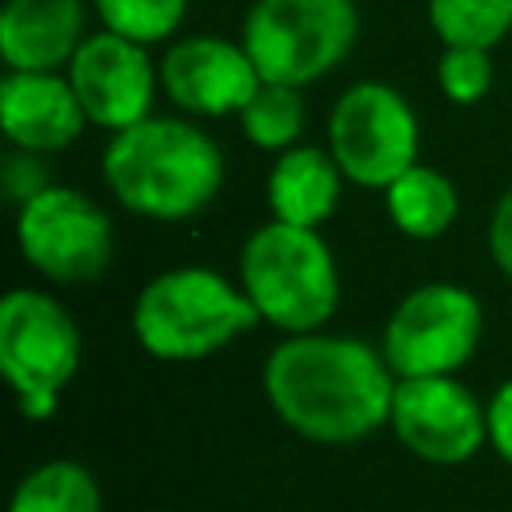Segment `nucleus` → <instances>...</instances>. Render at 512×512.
Masks as SVG:
<instances>
[{
	"label": "nucleus",
	"mask_w": 512,
	"mask_h": 512,
	"mask_svg": "<svg viewBox=\"0 0 512 512\" xmlns=\"http://www.w3.org/2000/svg\"><path fill=\"white\" fill-rule=\"evenodd\" d=\"M488 404V448L512 468V380L496 384Z\"/></svg>",
	"instance_id": "obj_23"
},
{
	"label": "nucleus",
	"mask_w": 512,
	"mask_h": 512,
	"mask_svg": "<svg viewBox=\"0 0 512 512\" xmlns=\"http://www.w3.org/2000/svg\"><path fill=\"white\" fill-rule=\"evenodd\" d=\"M240 288L284 336L320 332L340 308V268L320 228L260 224L240 248Z\"/></svg>",
	"instance_id": "obj_4"
},
{
	"label": "nucleus",
	"mask_w": 512,
	"mask_h": 512,
	"mask_svg": "<svg viewBox=\"0 0 512 512\" xmlns=\"http://www.w3.org/2000/svg\"><path fill=\"white\" fill-rule=\"evenodd\" d=\"M20 256L52 284H88L108 272L116 232L108 212L68 184H48L16 212Z\"/></svg>",
	"instance_id": "obj_9"
},
{
	"label": "nucleus",
	"mask_w": 512,
	"mask_h": 512,
	"mask_svg": "<svg viewBox=\"0 0 512 512\" xmlns=\"http://www.w3.org/2000/svg\"><path fill=\"white\" fill-rule=\"evenodd\" d=\"M0 180H4V192H8V200H12L16 208H20L24 200H32L36 192L48 188V172H44L40 156H36V152H24V148H12V152L4 156Z\"/></svg>",
	"instance_id": "obj_22"
},
{
	"label": "nucleus",
	"mask_w": 512,
	"mask_h": 512,
	"mask_svg": "<svg viewBox=\"0 0 512 512\" xmlns=\"http://www.w3.org/2000/svg\"><path fill=\"white\" fill-rule=\"evenodd\" d=\"M328 152L344 180L384 192L420 160V120L392 84L360 80L332 104Z\"/></svg>",
	"instance_id": "obj_8"
},
{
	"label": "nucleus",
	"mask_w": 512,
	"mask_h": 512,
	"mask_svg": "<svg viewBox=\"0 0 512 512\" xmlns=\"http://www.w3.org/2000/svg\"><path fill=\"white\" fill-rule=\"evenodd\" d=\"M92 4L108 32L128 36L144 48L168 40L188 12V0H92Z\"/></svg>",
	"instance_id": "obj_20"
},
{
	"label": "nucleus",
	"mask_w": 512,
	"mask_h": 512,
	"mask_svg": "<svg viewBox=\"0 0 512 512\" xmlns=\"http://www.w3.org/2000/svg\"><path fill=\"white\" fill-rule=\"evenodd\" d=\"M436 84L440 92L468 108V104H480L492 88V60H488V48H464V44H444L440 60H436Z\"/></svg>",
	"instance_id": "obj_21"
},
{
	"label": "nucleus",
	"mask_w": 512,
	"mask_h": 512,
	"mask_svg": "<svg viewBox=\"0 0 512 512\" xmlns=\"http://www.w3.org/2000/svg\"><path fill=\"white\" fill-rule=\"evenodd\" d=\"M80 328L72 312L40 292L12 288L0 300V372L28 420H48L80 372Z\"/></svg>",
	"instance_id": "obj_6"
},
{
	"label": "nucleus",
	"mask_w": 512,
	"mask_h": 512,
	"mask_svg": "<svg viewBox=\"0 0 512 512\" xmlns=\"http://www.w3.org/2000/svg\"><path fill=\"white\" fill-rule=\"evenodd\" d=\"M84 36V0H4L0 56L8 72H60Z\"/></svg>",
	"instance_id": "obj_14"
},
{
	"label": "nucleus",
	"mask_w": 512,
	"mask_h": 512,
	"mask_svg": "<svg viewBox=\"0 0 512 512\" xmlns=\"http://www.w3.org/2000/svg\"><path fill=\"white\" fill-rule=\"evenodd\" d=\"M8 512H104L100 480L80 460H44L20 476L8 496Z\"/></svg>",
	"instance_id": "obj_17"
},
{
	"label": "nucleus",
	"mask_w": 512,
	"mask_h": 512,
	"mask_svg": "<svg viewBox=\"0 0 512 512\" xmlns=\"http://www.w3.org/2000/svg\"><path fill=\"white\" fill-rule=\"evenodd\" d=\"M100 168L108 192L148 220H188L204 212L224 184L220 144L176 116H148L112 132Z\"/></svg>",
	"instance_id": "obj_2"
},
{
	"label": "nucleus",
	"mask_w": 512,
	"mask_h": 512,
	"mask_svg": "<svg viewBox=\"0 0 512 512\" xmlns=\"http://www.w3.org/2000/svg\"><path fill=\"white\" fill-rule=\"evenodd\" d=\"M396 372L380 344L336 332L284 336L264 360V396L276 420L312 444H360L392 416Z\"/></svg>",
	"instance_id": "obj_1"
},
{
	"label": "nucleus",
	"mask_w": 512,
	"mask_h": 512,
	"mask_svg": "<svg viewBox=\"0 0 512 512\" xmlns=\"http://www.w3.org/2000/svg\"><path fill=\"white\" fill-rule=\"evenodd\" d=\"M384 204H388L392 224L408 240H436V236H444L456 224V212H460L456 184L440 168L420 164V160L384 188Z\"/></svg>",
	"instance_id": "obj_16"
},
{
	"label": "nucleus",
	"mask_w": 512,
	"mask_h": 512,
	"mask_svg": "<svg viewBox=\"0 0 512 512\" xmlns=\"http://www.w3.org/2000/svg\"><path fill=\"white\" fill-rule=\"evenodd\" d=\"M240 128L244 136L264 148V152H284L300 140L304 132V96L300 88H288V84H260L256 96L244 104L240 112Z\"/></svg>",
	"instance_id": "obj_19"
},
{
	"label": "nucleus",
	"mask_w": 512,
	"mask_h": 512,
	"mask_svg": "<svg viewBox=\"0 0 512 512\" xmlns=\"http://www.w3.org/2000/svg\"><path fill=\"white\" fill-rule=\"evenodd\" d=\"M488 252L496 260V268L512 280V188L492 208V220H488Z\"/></svg>",
	"instance_id": "obj_24"
},
{
	"label": "nucleus",
	"mask_w": 512,
	"mask_h": 512,
	"mask_svg": "<svg viewBox=\"0 0 512 512\" xmlns=\"http://www.w3.org/2000/svg\"><path fill=\"white\" fill-rule=\"evenodd\" d=\"M88 124V112L68 72H4L0 128L12 148L48 156L68 148Z\"/></svg>",
	"instance_id": "obj_13"
},
{
	"label": "nucleus",
	"mask_w": 512,
	"mask_h": 512,
	"mask_svg": "<svg viewBox=\"0 0 512 512\" xmlns=\"http://www.w3.org/2000/svg\"><path fill=\"white\" fill-rule=\"evenodd\" d=\"M428 24L440 44L492 52L512 32V0H428Z\"/></svg>",
	"instance_id": "obj_18"
},
{
	"label": "nucleus",
	"mask_w": 512,
	"mask_h": 512,
	"mask_svg": "<svg viewBox=\"0 0 512 512\" xmlns=\"http://www.w3.org/2000/svg\"><path fill=\"white\" fill-rule=\"evenodd\" d=\"M260 84L248 48L224 36H184L160 60V88L188 116H240Z\"/></svg>",
	"instance_id": "obj_12"
},
{
	"label": "nucleus",
	"mask_w": 512,
	"mask_h": 512,
	"mask_svg": "<svg viewBox=\"0 0 512 512\" xmlns=\"http://www.w3.org/2000/svg\"><path fill=\"white\" fill-rule=\"evenodd\" d=\"M388 428L416 460L456 468L488 444V404L456 376H412L396 380Z\"/></svg>",
	"instance_id": "obj_10"
},
{
	"label": "nucleus",
	"mask_w": 512,
	"mask_h": 512,
	"mask_svg": "<svg viewBox=\"0 0 512 512\" xmlns=\"http://www.w3.org/2000/svg\"><path fill=\"white\" fill-rule=\"evenodd\" d=\"M360 32L356 0H256L240 44L260 80L304 88L344 64Z\"/></svg>",
	"instance_id": "obj_5"
},
{
	"label": "nucleus",
	"mask_w": 512,
	"mask_h": 512,
	"mask_svg": "<svg viewBox=\"0 0 512 512\" xmlns=\"http://www.w3.org/2000/svg\"><path fill=\"white\" fill-rule=\"evenodd\" d=\"M64 72L88 112V124L120 132V128H132L152 116L160 68L148 60L144 44L116 36L108 28L92 32V36H84V44L76 48V56Z\"/></svg>",
	"instance_id": "obj_11"
},
{
	"label": "nucleus",
	"mask_w": 512,
	"mask_h": 512,
	"mask_svg": "<svg viewBox=\"0 0 512 512\" xmlns=\"http://www.w3.org/2000/svg\"><path fill=\"white\" fill-rule=\"evenodd\" d=\"M340 184H344V172L332 152H320L312 144L284 148L268 168V184H264L272 220L320 228L340 204Z\"/></svg>",
	"instance_id": "obj_15"
},
{
	"label": "nucleus",
	"mask_w": 512,
	"mask_h": 512,
	"mask_svg": "<svg viewBox=\"0 0 512 512\" xmlns=\"http://www.w3.org/2000/svg\"><path fill=\"white\" fill-rule=\"evenodd\" d=\"M484 336V308L464 284L432 280L412 288L384 320L380 352L396 380L456 376Z\"/></svg>",
	"instance_id": "obj_7"
},
{
	"label": "nucleus",
	"mask_w": 512,
	"mask_h": 512,
	"mask_svg": "<svg viewBox=\"0 0 512 512\" xmlns=\"http://www.w3.org/2000/svg\"><path fill=\"white\" fill-rule=\"evenodd\" d=\"M260 320L244 288L212 268H168L152 276L132 304V336L152 360H208Z\"/></svg>",
	"instance_id": "obj_3"
}]
</instances>
